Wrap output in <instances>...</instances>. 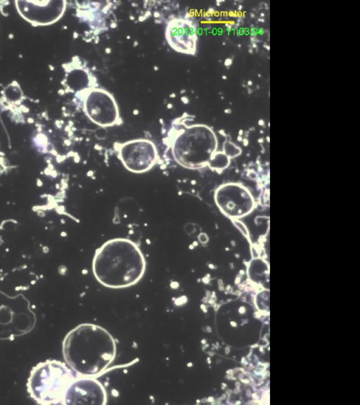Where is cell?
Listing matches in <instances>:
<instances>
[{
  "instance_id": "obj_1",
  "label": "cell",
  "mask_w": 360,
  "mask_h": 405,
  "mask_svg": "<svg viewBox=\"0 0 360 405\" xmlns=\"http://www.w3.org/2000/svg\"><path fill=\"white\" fill-rule=\"evenodd\" d=\"M63 350L70 368L76 373L91 377L102 373L113 361L116 343L101 326L83 323L66 335Z\"/></svg>"
},
{
  "instance_id": "obj_2",
  "label": "cell",
  "mask_w": 360,
  "mask_h": 405,
  "mask_svg": "<svg viewBox=\"0 0 360 405\" xmlns=\"http://www.w3.org/2000/svg\"><path fill=\"white\" fill-rule=\"evenodd\" d=\"M146 261L139 247L125 238H115L98 248L92 261L96 280L110 288L136 284L143 277Z\"/></svg>"
},
{
  "instance_id": "obj_3",
  "label": "cell",
  "mask_w": 360,
  "mask_h": 405,
  "mask_svg": "<svg viewBox=\"0 0 360 405\" xmlns=\"http://www.w3.org/2000/svg\"><path fill=\"white\" fill-rule=\"evenodd\" d=\"M170 136L172 155L178 165L190 169L210 166L217 141L210 128L202 124L185 125Z\"/></svg>"
},
{
  "instance_id": "obj_4",
  "label": "cell",
  "mask_w": 360,
  "mask_h": 405,
  "mask_svg": "<svg viewBox=\"0 0 360 405\" xmlns=\"http://www.w3.org/2000/svg\"><path fill=\"white\" fill-rule=\"evenodd\" d=\"M75 373L60 361L48 360L41 363L31 372L28 392L39 404L60 403L70 383L76 379Z\"/></svg>"
},
{
  "instance_id": "obj_5",
  "label": "cell",
  "mask_w": 360,
  "mask_h": 405,
  "mask_svg": "<svg viewBox=\"0 0 360 405\" xmlns=\"http://www.w3.org/2000/svg\"><path fill=\"white\" fill-rule=\"evenodd\" d=\"M115 149L124 167L136 174L151 169L158 158L155 145L148 139H139L122 143H116Z\"/></svg>"
},
{
  "instance_id": "obj_6",
  "label": "cell",
  "mask_w": 360,
  "mask_h": 405,
  "mask_svg": "<svg viewBox=\"0 0 360 405\" xmlns=\"http://www.w3.org/2000/svg\"><path fill=\"white\" fill-rule=\"evenodd\" d=\"M84 108L89 118L99 126L110 127L120 122L116 101L104 89L91 87L87 90Z\"/></svg>"
},
{
  "instance_id": "obj_7",
  "label": "cell",
  "mask_w": 360,
  "mask_h": 405,
  "mask_svg": "<svg viewBox=\"0 0 360 405\" xmlns=\"http://www.w3.org/2000/svg\"><path fill=\"white\" fill-rule=\"evenodd\" d=\"M214 199L219 208L230 217H241L249 213L253 207V200L242 186L226 184L218 188Z\"/></svg>"
},
{
  "instance_id": "obj_8",
  "label": "cell",
  "mask_w": 360,
  "mask_h": 405,
  "mask_svg": "<svg viewBox=\"0 0 360 405\" xmlns=\"http://www.w3.org/2000/svg\"><path fill=\"white\" fill-rule=\"evenodd\" d=\"M64 403L66 404H105L107 394L103 385L91 378L75 379L68 387Z\"/></svg>"
},
{
  "instance_id": "obj_9",
  "label": "cell",
  "mask_w": 360,
  "mask_h": 405,
  "mask_svg": "<svg viewBox=\"0 0 360 405\" xmlns=\"http://www.w3.org/2000/svg\"><path fill=\"white\" fill-rule=\"evenodd\" d=\"M8 303H0V337H9L12 335L21 334L29 330L20 324L24 319L33 320L32 314H30L27 304L21 299L18 303V299L8 298Z\"/></svg>"
},
{
  "instance_id": "obj_10",
  "label": "cell",
  "mask_w": 360,
  "mask_h": 405,
  "mask_svg": "<svg viewBox=\"0 0 360 405\" xmlns=\"http://www.w3.org/2000/svg\"><path fill=\"white\" fill-rule=\"evenodd\" d=\"M165 38L176 51L195 53L197 35L193 23L189 20L182 18L171 20L166 27Z\"/></svg>"
}]
</instances>
